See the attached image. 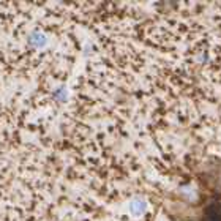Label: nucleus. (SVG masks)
Returning a JSON list of instances; mask_svg holds the SVG:
<instances>
[{
  "label": "nucleus",
  "mask_w": 221,
  "mask_h": 221,
  "mask_svg": "<svg viewBox=\"0 0 221 221\" xmlns=\"http://www.w3.org/2000/svg\"><path fill=\"white\" fill-rule=\"evenodd\" d=\"M145 208H147V205L142 199H137V201H134L131 204V212L134 215H142L144 212H145Z\"/></svg>",
  "instance_id": "obj_1"
}]
</instances>
